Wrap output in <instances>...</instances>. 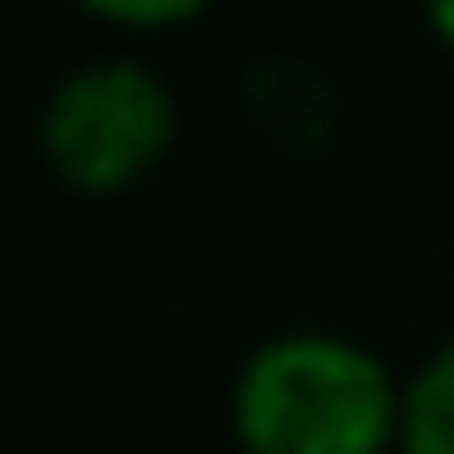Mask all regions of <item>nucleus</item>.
<instances>
[{
    "instance_id": "39448f33",
    "label": "nucleus",
    "mask_w": 454,
    "mask_h": 454,
    "mask_svg": "<svg viewBox=\"0 0 454 454\" xmlns=\"http://www.w3.org/2000/svg\"><path fill=\"white\" fill-rule=\"evenodd\" d=\"M421 14H427V34L454 54V0H421Z\"/></svg>"
},
{
    "instance_id": "f257e3e1",
    "label": "nucleus",
    "mask_w": 454,
    "mask_h": 454,
    "mask_svg": "<svg viewBox=\"0 0 454 454\" xmlns=\"http://www.w3.org/2000/svg\"><path fill=\"white\" fill-rule=\"evenodd\" d=\"M227 421L241 454H395L401 381L368 340L294 327L241 361Z\"/></svg>"
},
{
    "instance_id": "7ed1b4c3",
    "label": "nucleus",
    "mask_w": 454,
    "mask_h": 454,
    "mask_svg": "<svg viewBox=\"0 0 454 454\" xmlns=\"http://www.w3.org/2000/svg\"><path fill=\"white\" fill-rule=\"evenodd\" d=\"M395 454H454V334L401 381V448Z\"/></svg>"
},
{
    "instance_id": "20e7f679",
    "label": "nucleus",
    "mask_w": 454,
    "mask_h": 454,
    "mask_svg": "<svg viewBox=\"0 0 454 454\" xmlns=\"http://www.w3.org/2000/svg\"><path fill=\"white\" fill-rule=\"evenodd\" d=\"M94 20H114V27L134 34H160V27H187L214 7V0H81Z\"/></svg>"
},
{
    "instance_id": "f03ea898",
    "label": "nucleus",
    "mask_w": 454,
    "mask_h": 454,
    "mask_svg": "<svg viewBox=\"0 0 454 454\" xmlns=\"http://www.w3.org/2000/svg\"><path fill=\"white\" fill-rule=\"evenodd\" d=\"M181 134L174 87L141 60L74 67L41 107V154L74 194H128L168 160Z\"/></svg>"
}]
</instances>
